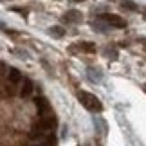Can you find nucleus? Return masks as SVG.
Returning <instances> with one entry per match:
<instances>
[{"label": "nucleus", "mask_w": 146, "mask_h": 146, "mask_svg": "<svg viewBox=\"0 0 146 146\" xmlns=\"http://www.w3.org/2000/svg\"><path fill=\"white\" fill-rule=\"evenodd\" d=\"M88 76L94 80V83H99L101 81V78H103V74H101L99 70H94V69H88Z\"/></svg>", "instance_id": "1a4fd4ad"}, {"label": "nucleus", "mask_w": 146, "mask_h": 146, "mask_svg": "<svg viewBox=\"0 0 146 146\" xmlns=\"http://www.w3.org/2000/svg\"><path fill=\"white\" fill-rule=\"evenodd\" d=\"M49 33H50L52 36H56V38H63V36H65V29H63L61 25H54V27H50Z\"/></svg>", "instance_id": "6e6552de"}, {"label": "nucleus", "mask_w": 146, "mask_h": 146, "mask_svg": "<svg viewBox=\"0 0 146 146\" xmlns=\"http://www.w3.org/2000/svg\"><path fill=\"white\" fill-rule=\"evenodd\" d=\"M81 18H83V15L76 9H70L63 15V22H67V24H78V22H81Z\"/></svg>", "instance_id": "20e7f679"}, {"label": "nucleus", "mask_w": 146, "mask_h": 146, "mask_svg": "<svg viewBox=\"0 0 146 146\" xmlns=\"http://www.w3.org/2000/svg\"><path fill=\"white\" fill-rule=\"evenodd\" d=\"M80 49L83 50V52H88V54H94V52H96V45L90 43V42H81L80 43Z\"/></svg>", "instance_id": "0eeeda50"}, {"label": "nucleus", "mask_w": 146, "mask_h": 146, "mask_svg": "<svg viewBox=\"0 0 146 146\" xmlns=\"http://www.w3.org/2000/svg\"><path fill=\"white\" fill-rule=\"evenodd\" d=\"M103 22H106L108 25H112V27H117V29H125L126 27V20L125 18H121L119 15H114V13H103L99 16Z\"/></svg>", "instance_id": "f03ea898"}, {"label": "nucleus", "mask_w": 146, "mask_h": 146, "mask_svg": "<svg viewBox=\"0 0 146 146\" xmlns=\"http://www.w3.org/2000/svg\"><path fill=\"white\" fill-rule=\"evenodd\" d=\"M78 99H80V103L85 106L88 112H94V114H99L101 110H103V105H101V101L94 96V94L87 92V90H80L78 92Z\"/></svg>", "instance_id": "f257e3e1"}, {"label": "nucleus", "mask_w": 146, "mask_h": 146, "mask_svg": "<svg viewBox=\"0 0 146 146\" xmlns=\"http://www.w3.org/2000/svg\"><path fill=\"white\" fill-rule=\"evenodd\" d=\"M7 80L11 85H16L18 81H22V72L18 69H9V76H7Z\"/></svg>", "instance_id": "423d86ee"}, {"label": "nucleus", "mask_w": 146, "mask_h": 146, "mask_svg": "<svg viewBox=\"0 0 146 146\" xmlns=\"http://www.w3.org/2000/svg\"><path fill=\"white\" fill-rule=\"evenodd\" d=\"M121 5L123 7H126L128 11H137V5L132 2V0H121Z\"/></svg>", "instance_id": "9d476101"}, {"label": "nucleus", "mask_w": 146, "mask_h": 146, "mask_svg": "<svg viewBox=\"0 0 146 146\" xmlns=\"http://www.w3.org/2000/svg\"><path fill=\"white\" fill-rule=\"evenodd\" d=\"M143 88H144V92H146V85H144V87H143Z\"/></svg>", "instance_id": "f8f14e48"}, {"label": "nucleus", "mask_w": 146, "mask_h": 146, "mask_svg": "<svg viewBox=\"0 0 146 146\" xmlns=\"http://www.w3.org/2000/svg\"><path fill=\"white\" fill-rule=\"evenodd\" d=\"M33 94V81L31 80H24V85H22V90H20V96L22 98H29Z\"/></svg>", "instance_id": "39448f33"}, {"label": "nucleus", "mask_w": 146, "mask_h": 146, "mask_svg": "<svg viewBox=\"0 0 146 146\" xmlns=\"http://www.w3.org/2000/svg\"><path fill=\"white\" fill-rule=\"evenodd\" d=\"M35 103H36V106H38V112H40V115H42V117L50 114V106H49V101H47L45 98L38 96V98L35 99Z\"/></svg>", "instance_id": "7ed1b4c3"}, {"label": "nucleus", "mask_w": 146, "mask_h": 146, "mask_svg": "<svg viewBox=\"0 0 146 146\" xmlns=\"http://www.w3.org/2000/svg\"><path fill=\"white\" fill-rule=\"evenodd\" d=\"M72 2H85V0H72Z\"/></svg>", "instance_id": "9b49d317"}]
</instances>
